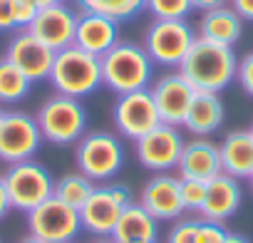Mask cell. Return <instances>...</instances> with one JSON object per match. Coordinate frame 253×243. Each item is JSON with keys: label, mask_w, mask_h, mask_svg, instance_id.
I'll return each instance as SVG.
<instances>
[{"label": "cell", "mask_w": 253, "mask_h": 243, "mask_svg": "<svg viewBox=\"0 0 253 243\" xmlns=\"http://www.w3.org/2000/svg\"><path fill=\"white\" fill-rule=\"evenodd\" d=\"M236 70H238V57L233 47L204 38H196L189 55L179 65V72L196 92H213V94H221L233 84Z\"/></svg>", "instance_id": "obj_1"}, {"label": "cell", "mask_w": 253, "mask_h": 243, "mask_svg": "<svg viewBox=\"0 0 253 243\" xmlns=\"http://www.w3.org/2000/svg\"><path fill=\"white\" fill-rule=\"evenodd\" d=\"M102 87L114 94H126L137 89H149L154 82V62L144 45L132 40H119L107 55L99 57Z\"/></svg>", "instance_id": "obj_2"}, {"label": "cell", "mask_w": 253, "mask_h": 243, "mask_svg": "<svg viewBox=\"0 0 253 243\" xmlns=\"http://www.w3.org/2000/svg\"><path fill=\"white\" fill-rule=\"evenodd\" d=\"M50 87L57 94L84 99L94 94L102 87V65L99 57L80 50L77 45H70L60 52H55L52 70L47 77Z\"/></svg>", "instance_id": "obj_3"}, {"label": "cell", "mask_w": 253, "mask_h": 243, "mask_svg": "<svg viewBox=\"0 0 253 243\" xmlns=\"http://www.w3.org/2000/svg\"><path fill=\"white\" fill-rule=\"evenodd\" d=\"M35 122L45 142L55 147H72L87 134V109L82 99L50 94L35 112Z\"/></svg>", "instance_id": "obj_4"}, {"label": "cell", "mask_w": 253, "mask_h": 243, "mask_svg": "<svg viewBox=\"0 0 253 243\" xmlns=\"http://www.w3.org/2000/svg\"><path fill=\"white\" fill-rule=\"evenodd\" d=\"M75 166L94 184L112 181L124 166L122 139L112 132H87L75 144Z\"/></svg>", "instance_id": "obj_5"}, {"label": "cell", "mask_w": 253, "mask_h": 243, "mask_svg": "<svg viewBox=\"0 0 253 243\" xmlns=\"http://www.w3.org/2000/svg\"><path fill=\"white\" fill-rule=\"evenodd\" d=\"M0 176H3L5 191L10 196V206L20 213H30L35 206H40L55 194V179L50 169L35 159L10 164Z\"/></svg>", "instance_id": "obj_6"}, {"label": "cell", "mask_w": 253, "mask_h": 243, "mask_svg": "<svg viewBox=\"0 0 253 243\" xmlns=\"http://www.w3.org/2000/svg\"><path fill=\"white\" fill-rule=\"evenodd\" d=\"M194 42H196V28H191L189 20H152L142 45L154 65L167 70H179Z\"/></svg>", "instance_id": "obj_7"}, {"label": "cell", "mask_w": 253, "mask_h": 243, "mask_svg": "<svg viewBox=\"0 0 253 243\" xmlns=\"http://www.w3.org/2000/svg\"><path fill=\"white\" fill-rule=\"evenodd\" d=\"M42 134L35 122V114L23 109H5L0 119V162L5 166L35 159L42 147Z\"/></svg>", "instance_id": "obj_8"}, {"label": "cell", "mask_w": 253, "mask_h": 243, "mask_svg": "<svg viewBox=\"0 0 253 243\" xmlns=\"http://www.w3.org/2000/svg\"><path fill=\"white\" fill-rule=\"evenodd\" d=\"M126 203H132V194L122 184H97L92 196L80 208L82 231L89 236H112L122 211Z\"/></svg>", "instance_id": "obj_9"}, {"label": "cell", "mask_w": 253, "mask_h": 243, "mask_svg": "<svg viewBox=\"0 0 253 243\" xmlns=\"http://www.w3.org/2000/svg\"><path fill=\"white\" fill-rule=\"evenodd\" d=\"M112 122L119 137L137 142L152 129L162 124L154 97L149 89H137V92H126L117 94L114 107H112Z\"/></svg>", "instance_id": "obj_10"}, {"label": "cell", "mask_w": 253, "mask_h": 243, "mask_svg": "<svg viewBox=\"0 0 253 243\" xmlns=\"http://www.w3.org/2000/svg\"><path fill=\"white\" fill-rule=\"evenodd\" d=\"M28 216V231L45 243H75L82 233L80 211L50 196L40 206H35Z\"/></svg>", "instance_id": "obj_11"}, {"label": "cell", "mask_w": 253, "mask_h": 243, "mask_svg": "<svg viewBox=\"0 0 253 243\" xmlns=\"http://www.w3.org/2000/svg\"><path fill=\"white\" fill-rule=\"evenodd\" d=\"M184 142L186 139L179 127L159 124L157 129H152L149 134H144L142 139L134 142V154H137V162L147 171L167 174V171H176Z\"/></svg>", "instance_id": "obj_12"}, {"label": "cell", "mask_w": 253, "mask_h": 243, "mask_svg": "<svg viewBox=\"0 0 253 243\" xmlns=\"http://www.w3.org/2000/svg\"><path fill=\"white\" fill-rule=\"evenodd\" d=\"M152 97H154V104H157V112H159V119L162 124H169V127H184V119H186V112L191 107V99L196 94V89L184 80V75L179 70H169L164 75H159L152 87H149Z\"/></svg>", "instance_id": "obj_13"}, {"label": "cell", "mask_w": 253, "mask_h": 243, "mask_svg": "<svg viewBox=\"0 0 253 243\" xmlns=\"http://www.w3.org/2000/svg\"><path fill=\"white\" fill-rule=\"evenodd\" d=\"M77 18L80 8L72 3H60V5H47L40 8L35 20L30 23V33L47 45L50 50L60 52L70 45H75V30H77Z\"/></svg>", "instance_id": "obj_14"}, {"label": "cell", "mask_w": 253, "mask_h": 243, "mask_svg": "<svg viewBox=\"0 0 253 243\" xmlns=\"http://www.w3.org/2000/svg\"><path fill=\"white\" fill-rule=\"evenodd\" d=\"M3 57H8L35 84V82H45L50 77L55 50L42 45L30 30H15L13 38L8 40V45H5Z\"/></svg>", "instance_id": "obj_15"}, {"label": "cell", "mask_w": 253, "mask_h": 243, "mask_svg": "<svg viewBox=\"0 0 253 243\" xmlns=\"http://www.w3.org/2000/svg\"><path fill=\"white\" fill-rule=\"evenodd\" d=\"M139 203L157 218V221H179L186 211L181 203V179L171 171L154 174L139 191Z\"/></svg>", "instance_id": "obj_16"}, {"label": "cell", "mask_w": 253, "mask_h": 243, "mask_svg": "<svg viewBox=\"0 0 253 243\" xmlns=\"http://www.w3.org/2000/svg\"><path fill=\"white\" fill-rule=\"evenodd\" d=\"M218 174H223L218 144L211 142L209 137H191V139H186L184 149H181V159L176 164V176L179 179L211 181Z\"/></svg>", "instance_id": "obj_17"}, {"label": "cell", "mask_w": 253, "mask_h": 243, "mask_svg": "<svg viewBox=\"0 0 253 243\" xmlns=\"http://www.w3.org/2000/svg\"><path fill=\"white\" fill-rule=\"evenodd\" d=\"M119 42V23L92 13V10H80L77 18V30H75V45L94 57L107 55L114 45Z\"/></svg>", "instance_id": "obj_18"}, {"label": "cell", "mask_w": 253, "mask_h": 243, "mask_svg": "<svg viewBox=\"0 0 253 243\" xmlns=\"http://www.w3.org/2000/svg\"><path fill=\"white\" fill-rule=\"evenodd\" d=\"M241 199H243V191H241L238 179H233L228 174H218L216 179H211L206 184V201L199 211V218L213 221V223H226L231 216H236Z\"/></svg>", "instance_id": "obj_19"}, {"label": "cell", "mask_w": 253, "mask_h": 243, "mask_svg": "<svg viewBox=\"0 0 253 243\" xmlns=\"http://www.w3.org/2000/svg\"><path fill=\"white\" fill-rule=\"evenodd\" d=\"M223 119H226V107L221 102V94L196 92L184 119V129L191 137H211L223 127Z\"/></svg>", "instance_id": "obj_20"}, {"label": "cell", "mask_w": 253, "mask_h": 243, "mask_svg": "<svg viewBox=\"0 0 253 243\" xmlns=\"http://www.w3.org/2000/svg\"><path fill=\"white\" fill-rule=\"evenodd\" d=\"M241 35H243V20L236 15V10L228 3L218 5V8H211V10H204L199 15L196 38H204V40L233 47L241 40Z\"/></svg>", "instance_id": "obj_21"}, {"label": "cell", "mask_w": 253, "mask_h": 243, "mask_svg": "<svg viewBox=\"0 0 253 243\" xmlns=\"http://www.w3.org/2000/svg\"><path fill=\"white\" fill-rule=\"evenodd\" d=\"M221 152V166L223 174L233 176V179H251L253 176V137L248 129H236L228 132L223 137V142L218 144Z\"/></svg>", "instance_id": "obj_22"}, {"label": "cell", "mask_w": 253, "mask_h": 243, "mask_svg": "<svg viewBox=\"0 0 253 243\" xmlns=\"http://www.w3.org/2000/svg\"><path fill=\"white\" fill-rule=\"evenodd\" d=\"M159 236V221L139 203V201H132L126 203L114 231H112V238L117 243H137V241H157Z\"/></svg>", "instance_id": "obj_23"}, {"label": "cell", "mask_w": 253, "mask_h": 243, "mask_svg": "<svg viewBox=\"0 0 253 243\" xmlns=\"http://www.w3.org/2000/svg\"><path fill=\"white\" fill-rule=\"evenodd\" d=\"M33 89V82L8 60L0 57V107L20 104Z\"/></svg>", "instance_id": "obj_24"}, {"label": "cell", "mask_w": 253, "mask_h": 243, "mask_svg": "<svg viewBox=\"0 0 253 243\" xmlns=\"http://www.w3.org/2000/svg\"><path fill=\"white\" fill-rule=\"evenodd\" d=\"M94 186L97 184L92 179H87L82 171H70V174H62L60 179H55V194L52 196L80 211L84 206V201L92 196Z\"/></svg>", "instance_id": "obj_25"}, {"label": "cell", "mask_w": 253, "mask_h": 243, "mask_svg": "<svg viewBox=\"0 0 253 243\" xmlns=\"http://www.w3.org/2000/svg\"><path fill=\"white\" fill-rule=\"evenodd\" d=\"M75 5L80 10H92L117 23H124V20H132L134 15H139L147 5V0H75Z\"/></svg>", "instance_id": "obj_26"}, {"label": "cell", "mask_w": 253, "mask_h": 243, "mask_svg": "<svg viewBox=\"0 0 253 243\" xmlns=\"http://www.w3.org/2000/svg\"><path fill=\"white\" fill-rule=\"evenodd\" d=\"M144 10H149L154 20H186L194 13V3L191 0H147Z\"/></svg>", "instance_id": "obj_27"}, {"label": "cell", "mask_w": 253, "mask_h": 243, "mask_svg": "<svg viewBox=\"0 0 253 243\" xmlns=\"http://www.w3.org/2000/svg\"><path fill=\"white\" fill-rule=\"evenodd\" d=\"M206 184L199 179H181V203L189 216H199L204 201H206Z\"/></svg>", "instance_id": "obj_28"}, {"label": "cell", "mask_w": 253, "mask_h": 243, "mask_svg": "<svg viewBox=\"0 0 253 243\" xmlns=\"http://www.w3.org/2000/svg\"><path fill=\"white\" fill-rule=\"evenodd\" d=\"M199 216H181L179 221L171 223L167 233V243H199Z\"/></svg>", "instance_id": "obj_29"}, {"label": "cell", "mask_w": 253, "mask_h": 243, "mask_svg": "<svg viewBox=\"0 0 253 243\" xmlns=\"http://www.w3.org/2000/svg\"><path fill=\"white\" fill-rule=\"evenodd\" d=\"M38 5L33 0H13V18H15V28L18 30H28L30 23L35 20L38 15Z\"/></svg>", "instance_id": "obj_30"}, {"label": "cell", "mask_w": 253, "mask_h": 243, "mask_svg": "<svg viewBox=\"0 0 253 243\" xmlns=\"http://www.w3.org/2000/svg\"><path fill=\"white\" fill-rule=\"evenodd\" d=\"M236 82H238V87H241L248 97H253V50L246 52V55L238 60Z\"/></svg>", "instance_id": "obj_31"}, {"label": "cell", "mask_w": 253, "mask_h": 243, "mask_svg": "<svg viewBox=\"0 0 253 243\" xmlns=\"http://www.w3.org/2000/svg\"><path fill=\"white\" fill-rule=\"evenodd\" d=\"M228 236V228L223 223H213V221H204L199 223V243H223Z\"/></svg>", "instance_id": "obj_32"}, {"label": "cell", "mask_w": 253, "mask_h": 243, "mask_svg": "<svg viewBox=\"0 0 253 243\" xmlns=\"http://www.w3.org/2000/svg\"><path fill=\"white\" fill-rule=\"evenodd\" d=\"M15 18H13V0H0V33H15Z\"/></svg>", "instance_id": "obj_33"}, {"label": "cell", "mask_w": 253, "mask_h": 243, "mask_svg": "<svg viewBox=\"0 0 253 243\" xmlns=\"http://www.w3.org/2000/svg\"><path fill=\"white\" fill-rule=\"evenodd\" d=\"M228 5L243 23H253V0H228Z\"/></svg>", "instance_id": "obj_34"}, {"label": "cell", "mask_w": 253, "mask_h": 243, "mask_svg": "<svg viewBox=\"0 0 253 243\" xmlns=\"http://www.w3.org/2000/svg\"><path fill=\"white\" fill-rule=\"evenodd\" d=\"M10 211H13V206H10V196H8V191H5L3 176H0V221H3Z\"/></svg>", "instance_id": "obj_35"}, {"label": "cell", "mask_w": 253, "mask_h": 243, "mask_svg": "<svg viewBox=\"0 0 253 243\" xmlns=\"http://www.w3.org/2000/svg\"><path fill=\"white\" fill-rule=\"evenodd\" d=\"M194 3V10L204 13V10H211V8H218V5H226L228 0H191Z\"/></svg>", "instance_id": "obj_36"}, {"label": "cell", "mask_w": 253, "mask_h": 243, "mask_svg": "<svg viewBox=\"0 0 253 243\" xmlns=\"http://www.w3.org/2000/svg\"><path fill=\"white\" fill-rule=\"evenodd\" d=\"M38 8H47V5H60V3H72V0H33Z\"/></svg>", "instance_id": "obj_37"}, {"label": "cell", "mask_w": 253, "mask_h": 243, "mask_svg": "<svg viewBox=\"0 0 253 243\" xmlns=\"http://www.w3.org/2000/svg\"><path fill=\"white\" fill-rule=\"evenodd\" d=\"M223 243H251L248 238H243V236H238V233H231L228 231V236H226V241Z\"/></svg>", "instance_id": "obj_38"}, {"label": "cell", "mask_w": 253, "mask_h": 243, "mask_svg": "<svg viewBox=\"0 0 253 243\" xmlns=\"http://www.w3.org/2000/svg\"><path fill=\"white\" fill-rule=\"evenodd\" d=\"M18 243H45V241H42V238H38V236H33V233H28V236H25V238H20Z\"/></svg>", "instance_id": "obj_39"}, {"label": "cell", "mask_w": 253, "mask_h": 243, "mask_svg": "<svg viewBox=\"0 0 253 243\" xmlns=\"http://www.w3.org/2000/svg\"><path fill=\"white\" fill-rule=\"evenodd\" d=\"M92 243H117V241H114L112 236H97V238H94Z\"/></svg>", "instance_id": "obj_40"}, {"label": "cell", "mask_w": 253, "mask_h": 243, "mask_svg": "<svg viewBox=\"0 0 253 243\" xmlns=\"http://www.w3.org/2000/svg\"><path fill=\"white\" fill-rule=\"evenodd\" d=\"M248 186H251V191H253V176H251V179H248Z\"/></svg>", "instance_id": "obj_41"}, {"label": "cell", "mask_w": 253, "mask_h": 243, "mask_svg": "<svg viewBox=\"0 0 253 243\" xmlns=\"http://www.w3.org/2000/svg\"><path fill=\"white\" fill-rule=\"evenodd\" d=\"M137 243H157V241H137Z\"/></svg>", "instance_id": "obj_42"}, {"label": "cell", "mask_w": 253, "mask_h": 243, "mask_svg": "<svg viewBox=\"0 0 253 243\" xmlns=\"http://www.w3.org/2000/svg\"><path fill=\"white\" fill-rule=\"evenodd\" d=\"M3 114H5V109H3V107H0V119H3Z\"/></svg>", "instance_id": "obj_43"}, {"label": "cell", "mask_w": 253, "mask_h": 243, "mask_svg": "<svg viewBox=\"0 0 253 243\" xmlns=\"http://www.w3.org/2000/svg\"><path fill=\"white\" fill-rule=\"evenodd\" d=\"M248 132H251V137H253V124H251V127H248Z\"/></svg>", "instance_id": "obj_44"}]
</instances>
